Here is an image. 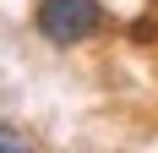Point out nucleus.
<instances>
[{
    "instance_id": "1",
    "label": "nucleus",
    "mask_w": 158,
    "mask_h": 153,
    "mask_svg": "<svg viewBox=\"0 0 158 153\" xmlns=\"http://www.w3.org/2000/svg\"><path fill=\"white\" fill-rule=\"evenodd\" d=\"M109 28L104 0H33V33L49 49H82Z\"/></svg>"
},
{
    "instance_id": "2",
    "label": "nucleus",
    "mask_w": 158,
    "mask_h": 153,
    "mask_svg": "<svg viewBox=\"0 0 158 153\" xmlns=\"http://www.w3.org/2000/svg\"><path fill=\"white\" fill-rule=\"evenodd\" d=\"M38 142L22 131V126H11V120H0V153H33Z\"/></svg>"
}]
</instances>
